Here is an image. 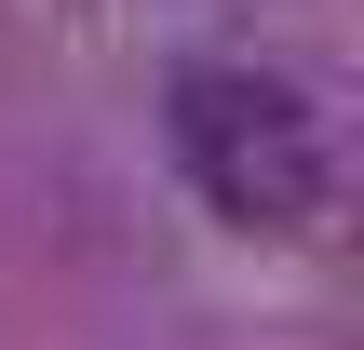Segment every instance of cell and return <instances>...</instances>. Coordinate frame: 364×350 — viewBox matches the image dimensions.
<instances>
[{"label": "cell", "instance_id": "obj_1", "mask_svg": "<svg viewBox=\"0 0 364 350\" xmlns=\"http://www.w3.org/2000/svg\"><path fill=\"white\" fill-rule=\"evenodd\" d=\"M176 175L230 216V229H311L338 189L324 108L270 67H189L176 81Z\"/></svg>", "mask_w": 364, "mask_h": 350}]
</instances>
